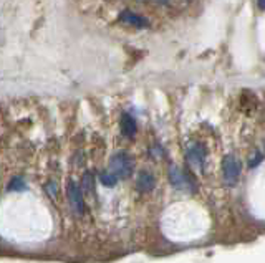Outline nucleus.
Here are the masks:
<instances>
[{
    "label": "nucleus",
    "instance_id": "obj_1",
    "mask_svg": "<svg viewBox=\"0 0 265 263\" xmlns=\"http://www.w3.org/2000/svg\"><path fill=\"white\" fill-rule=\"evenodd\" d=\"M111 172L116 175L118 179H126L133 174V166L131 161L126 154L120 152L116 156H113L111 159Z\"/></svg>",
    "mask_w": 265,
    "mask_h": 263
},
{
    "label": "nucleus",
    "instance_id": "obj_2",
    "mask_svg": "<svg viewBox=\"0 0 265 263\" xmlns=\"http://www.w3.org/2000/svg\"><path fill=\"white\" fill-rule=\"evenodd\" d=\"M66 190H68V199H70V204H71V207H73L75 214L83 215L85 214V200H83V192L78 187V184L75 181H70Z\"/></svg>",
    "mask_w": 265,
    "mask_h": 263
},
{
    "label": "nucleus",
    "instance_id": "obj_3",
    "mask_svg": "<svg viewBox=\"0 0 265 263\" xmlns=\"http://www.w3.org/2000/svg\"><path fill=\"white\" fill-rule=\"evenodd\" d=\"M222 172H224L225 179L229 181H235L241 174V164L234 156H225L224 162H222Z\"/></svg>",
    "mask_w": 265,
    "mask_h": 263
},
{
    "label": "nucleus",
    "instance_id": "obj_4",
    "mask_svg": "<svg viewBox=\"0 0 265 263\" xmlns=\"http://www.w3.org/2000/svg\"><path fill=\"white\" fill-rule=\"evenodd\" d=\"M121 20L126 22L128 25H133V27H136V28L149 27V22L144 19V17H141V15H138V14H133V12H129V10H126V12L121 14Z\"/></svg>",
    "mask_w": 265,
    "mask_h": 263
},
{
    "label": "nucleus",
    "instance_id": "obj_5",
    "mask_svg": "<svg viewBox=\"0 0 265 263\" xmlns=\"http://www.w3.org/2000/svg\"><path fill=\"white\" fill-rule=\"evenodd\" d=\"M154 186H156V179H154V175L151 174V172H146V170H143V172L138 175V187H140L143 192L153 190Z\"/></svg>",
    "mask_w": 265,
    "mask_h": 263
},
{
    "label": "nucleus",
    "instance_id": "obj_6",
    "mask_svg": "<svg viewBox=\"0 0 265 263\" xmlns=\"http://www.w3.org/2000/svg\"><path fill=\"white\" fill-rule=\"evenodd\" d=\"M121 131L128 137L136 134V121L129 114H123V118H121Z\"/></svg>",
    "mask_w": 265,
    "mask_h": 263
},
{
    "label": "nucleus",
    "instance_id": "obj_7",
    "mask_svg": "<svg viewBox=\"0 0 265 263\" xmlns=\"http://www.w3.org/2000/svg\"><path fill=\"white\" fill-rule=\"evenodd\" d=\"M169 179H171V184L176 187H184V184H186L187 181V175L183 174V170H181L179 168H176V166H172V168L169 169Z\"/></svg>",
    "mask_w": 265,
    "mask_h": 263
},
{
    "label": "nucleus",
    "instance_id": "obj_8",
    "mask_svg": "<svg viewBox=\"0 0 265 263\" xmlns=\"http://www.w3.org/2000/svg\"><path fill=\"white\" fill-rule=\"evenodd\" d=\"M204 149L203 146H194V148H191V151L187 152V159L192 162V164H201V162L204 161Z\"/></svg>",
    "mask_w": 265,
    "mask_h": 263
},
{
    "label": "nucleus",
    "instance_id": "obj_9",
    "mask_svg": "<svg viewBox=\"0 0 265 263\" xmlns=\"http://www.w3.org/2000/svg\"><path fill=\"white\" fill-rule=\"evenodd\" d=\"M82 187H83V192L88 195L93 194V187H95V181H93V174L91 172H85L82 179Z\"/></svg>",
    "mask_w": 265,
    "mask_h": 263
},
{
    "label": "nucleus",
    "instance_id": "obj_10",
    "mask_svg": "<svg viewBox=\"0 0 265 263\" xmlns=\"http://www.w3.org/2000/svg\"><path fill=\"white\" fill-rule=\"evenodd\" d=\"M100 181H102L103 186H106V187H115L118 182V177L113 172H103L100 175Z\"/></svg>",
    "mask_w": 265,
    "mask_h": 263
},
{
    "label": "nucleus",
    "instance_id": "obj_11",
    "mask_svg": "<svg viewBox=\"0 0 265 263\" xmlns=\"http://www.w3.org/2000/svg\"><path fill=\"white\" fill-rule=\"evenodd\" d=\"M25 181L22 177H14L10 182H8V190H15V192H20V190H25Z\"/></svg>",
    "mask_w": 265,
    "mask_h": 263
},
{
    "label": "nucleus",
    "instance_id": "obj_12",
    "mask_svg": "<svg viewBox=\"0 0 265 263\" xmlns=\"http://www.w3.org/2000/svg\"><path fill=\"white\" fill-rule=\"evenodd\" d=\"M47 190H48V194L52 195V197H55V195H57V184H55V182H48L47 184Z\"/></svg>",
    "mask_w": 265,
    "mask_h": 263
},
{
    "label": "nucleus",
    "instance_id": "obj_13",
    "mask_svg": "<svg viewBox=\"0 0 265 263\" xmlns=\"http://www.w3.org/2000/svg\"><path fill=\"white\" fill-rule=\"evenodd\" d=\"M260 161H262V154H257V156H255L254 159L250 161V168H254V166H259Z\"/></svg>",
    "mask_w": 265,
    "mask_h": 263
},
{
    "label": "nucleus",
    "instance_id": "obj_14",
    "mask_svg": "<svg viewBox=\"0 0 265 263\" xmlns=\"http://www.w3.org/2000/svg\"><path fill=\"white\" fill-rule=\"evenodd\" d=\"M259 7L262 8V10H265V0H259Z\"/></svg>",
    "mask_w": 265,
    "mask_h": 263
}]
</instances>
